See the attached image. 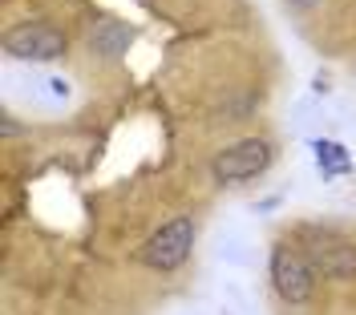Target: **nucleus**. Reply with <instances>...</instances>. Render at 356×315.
<instances>
[{"label": "nucleus", "instance_id": "obj_7", "mask_svg": "<svg viewBox=\"0 0 356 315\" xmlns=\"http://www.w3.org/2000/svg\"><path fill=\"white\" fill-rule=\"evenodd\" d=\"M316 162H320L324 174L348 170V154H344V146H336V142H316Z\"/></svg>", "mask_w": 356, "mask_h": 315}, {"label": "nucleus", "instance_id": "obj_5", "mask_svg": "<svg viewBox=\"0 0 356 315\" xmlns=\"http://www.w3.org/2000/svg\"><path fill=\"white\" fill-rule=\"evenodd\" d=\"M4 49L17 61H53L65 53V37L49 24H17L4 33Z\"/></svg>", "mask_w": 356, "mask_h": 315}, {"label": "nucleus", "instance_id": "obj_1", "mask_svg": "<svg viewBox=\"0 0 356 315\" xmlns=\"http://www.w3.org/2000/svg\"><path fill=\"white\" fill-rule=\"evenodd\" d=\"M300 250L308 255L316 279H332V283H353L356 279V243L332 226H304Z\"/></svg>", "mask_w": 356, "mask_h": 315}, {"label": "nucleus", "instance_id": "obj_4", "mask_svg": "<svg viewBox=\"0 0 356 315\" xmlns=\"http://www.w3.org/2000/svg\"><path fill=\"white\" fill-rule=\"evenodd\" d=\"M267 166H271V142H264V137H243V142L227 146L211 162V174L222 186H235V182H247V178H255V174H264Z\"/></svg>", "mask_w": 356, "mask_h": 315}, {"label": "nucleus", "instance_id": "obj_3", "mask_svg": "<svg viewBox=\"0 0 356 315\" xmlns=\"http://www.w3.org/2000/svg\"><path fill=\"white\" fill-rule=\"evenodd\" d=\"M191 247H195V219L178 214L166 226H158L154 235L146 239L142 247V263L154 271H178L186 259H191Z\"/></svg>", "mask_w": 356, "mask_h": 315}, {"label": "nucleus", "instance_id": "obj_6", "mask_svg": "<svg viewBox=\"0 0 356 315\" xmlns=\"http://www.w3.org/2000/svg\"><path fill=\"white\" fill-rule=\"evenodd\" d=\"M130 41H134V33L122 21H102L93 33H89V49H93L97 57H106V61L122 57V53L130 49Z\"/></svg>", "mask_w": 356, "mask_h": 315}, {"label": "nucleus", "instance_id": "obj_8", "mask_svg": "<svg viewBox=\"0 0 356 315\" xmlns=\"http://www.w3.org/2000/svg\"><path fill=\"white\" fill-rule=\"evenodd\" d=\"M320 0H288V8H296V12H312Z\"/></svg>", "mask_w": 356, "mask_h": 315}, {"label": "nucleus", "instance_id": "obj_2", "mask_svg": "<svg viewBox=\"0 0 356 315\" xmlns=\"http://www.w3.org/2000/svg\"><path fill=\"white\" fill-rule=\"evenodd\" d=\"M271 287L291 307L312 303V295H316V271H312L308 255L300 250V243H275V250H271Z\"/></svg>", "mask_w": 356, "mask_h": 315}]
</instances>
